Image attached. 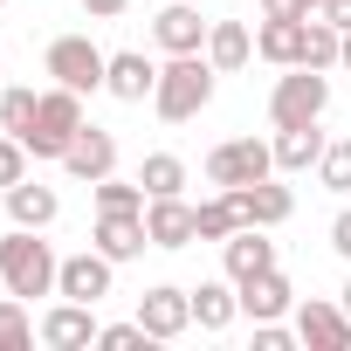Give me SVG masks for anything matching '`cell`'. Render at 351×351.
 I'll use <instances>...</instances> for the list:
<instances>
[{
    "label": "cell",
    "mask_w": 351,
    "mask_h": 351,
    "mask_svg": "<svg viewBox=\"0 0 351 351\" xmlns=\"http://www.w3.org/2000/svg\"><path fill=\"white\" fill-rule=\"evenodd\" d=\"M56 276H62V255L42 241V228H14L0 234V282H8L14 296H56Z\"/></svg>",
    "instance_id": "6da1fadb"
},
{
    "label": "cell",
    "mask_w": 351,
    "mask_h": 351,
    "mask_svg": "<svg viewBox=\"0 0 351 351\" xmlns=\"http://www.w3.org/2000/svg\"><path fill=\"white\" fill-rule=\"evenodd\" d=\"M214 62L207 56H172L165 69H158V90H152V110L165 117V124H193L207 104H214Z\"/></svg>",
    "instance_id": "7a4b0ae2"
},
{
    "label": "cell",
    "mask_w": 351,
    "mask_h": 351,
    "mask_svg": "<svg viewBox=\"0 0 351 351\" xmlns=\"http://www.w3.org/2000/svg\"><path fill=\"white\" fill-rule=\"evenodd\" d=\"M83 124H90V117H83V97L56 83V90H42V110H35V131H28L21 145H28L35 158H56V165H62V152L76 145V131H83Z\"/></svg>",
    "instance_id": "3957f363"
},
{
    "label": "cell",
    "mask_w": 351,
    "mask_h": 351,
    "mask_svg": "<svg viewBox=\"0 0 351 351\" xmlns=\"http://www.w3.org/2000/svg\"><path fill=\"white\" fill-rule=\"evenodd\" d=\"M42 69H49L62 90L97 97V90H104V76H110V56H104L90 35H56V42H49V56H42Z\"/></svg>",
    "instance_id": "277c9868"
},
{
    "label": "cell",
    "mask_w": 351,
    "mask_h": 351,
    "mask_svg": "<svg viewBox=\"0 0 351 351\" xmlns=\"http://www.w3.org/2000/svg\"><path fill=\"white\" fill-rule=\"evenodd\" d=\"M330 110V76L324 69H289L276 90H269V117H276V131H289V124H317Z\"/></svg>",
    "instance_id": "5b68a950"
},
{
    "label": "cell",
    "mask_w": 351,
    "mask_h": 351,
    "mask_svg": "<svg viewBox=\"0 0 351 351\" xmlns=\"http://www.w3.org/2000/svg\"><path fill=\"white\" fill-rule=\"evenodd\" d=\"M269 172H276V145H262V138H228V145L207 152V180L214 186H255Z\"/></svg>",
    "instance_id": "8992f818"
},
{
    "label": "cell",
    "mask_w": 351,
    "mask_h": 351,
    "mask_svg": "<svg viewBox=\"0 0 351 351\" xmlns=\"http://www.w3.org/2000/svg\"><path fill=\"white\" fill-rule=\"evenodd\" d=\"M207 14L200 8H186V0H165L158 8V21H152V42L165 49V56H207Z\"/></svg>",
    "instance_id": "52a82bcc"
},
{
    "label": "cell",
    "mask_w": 351,
    "mask_h": 351,
    "mask_svg": "<svg viewBox=\"0 0 351 351\" xmlns=\"http://www.w3.org/2000/svg\"><path fill=\"white\" fill-rule=\"evenodd\" d=\"M110 276L117 262L104 248H83V255H62V276H56V296H76V303H104L110 296Z\"/></svg>",
    "instance_id": "ba28073f"
},
{
    "label": "cell",
    "mask_w": 351,
    "mask_h": 351,
    "mask_svg": "<svg viewBox=\"0 0 351 351\" xmlns=\"http://www.w3.org/2000/svg\"><path fill=\"white\" fill-rule=\"evenodd\" d=\"M97 330H104V324H97V303H76V296H62V303L42 317V344H49V351H90Z\"/></svg>",
    "instance_id": "9c48e42d"
},
{
    "label": "cell",
    "mask_w": 351,
    "mask_h": 351,
    "mask_svg": "<svg viewBox=\"0 0 351 351\" xmlns=\"http://www.w3.org/2000/svg\"><path fill=\"white\" fill-rule=\"evenodd\" d=\"M145 234H152V248H193L200 241V207H186L180 193L145 200Z\"/></svg>",
    "instance_id": "30bf717a"
},
{
    "label": "cell",
    "mask_w": 351,
    "mask_h": 351,
    "mask_svg": "<svg viewBox=\"0 0 351 351\" xmlns=\"http://www.w3.org/2000/svg\"><path fill=\"white\" fill-rule=\"evenodd\" d=\"M138 324L165 344V337H180L186 324H193V289H172V282H158V289H145L138 296Z\"/></svg>",
    "instance_id": "8fae6325"
},
{
    "label": "cell",
    "mask_w": 351,
    "mask_h": 351,
    "mask_svg": "<svg viewBox=\"0 0 351 351\" xmlns=\"http://www.w3.org/2000/svg\"><path fill=\"white\" fill-rule=\"evenodd\" d=\"M296 337L317 344V351H344V344H351V310L310 296V303H296Z\"/></svg>",
    "instance_id": "7c38bea8"
},
{
    "label": "cell",
    "mask_w": 351,
    "mask_h": 351,
    "mask_svg": "<svg viewBox=\"0 0 351 351\" xmlns=\"http://www.w3.org/2000/svg\"><path fill=\"white\" fill-rule=\"evenodd\" d=\"M228 193H234V207H241L248 228H282V221L296 214V193L276 186V172H269V180H255V186H228Z\"/></svg>",
    "instance_id": "4fadbf2b"
},
{
    "label": "cell",
    "mask_w": 351,
    "mask_h": 351,
    "mask_svg": "<svg viewBox=\"0 0 351 351\" xmlns=\"http://www.w3.org/2000/svg\"><path fill=\"white\" fill-rule=\"evenodd\" d=\"M62 172H69V180H104V172H117V138L110 131H97V124H83L76 131V145L62 152Z\"/></svg>",
    "instance_id": "5bb4252c"
},
{
    "label": "cell",
    "mask_w": 351,
    "mask_h": 351,
    "mask_svg": "<svg viewBox=\"0 0 351 351\" xmlns=\"http://www.w3.org/2000/svg\"><path fill=\"white\" fill-rule=\"evenodd\" d=\"M104 90H110L117 104H145V97L158 90V62H152L145 49H117V56H110V76H104Z\"/></svg>",
    "instance_id": "9a60e30c"
},
{
    "label": "cell",
    "mask_w": 351,
    "mask_h": 351,
    "mask_svg": "<svg viewBox=\"0 0 351 351\" xmlns=\"http://www.w3.org/2000/svg\"><path fill=\"white\" fill-rule=\"evenodd\" d=\"M241 289V317H255V324H269V317H289L296 310V289H289V276L282 269H262V276H248V282H234Z\"/></svg>",
    "instance_id": "2e32d148"
},
{
    "label": "cell",
    "mask_w": 351,
    "mask_h": 351,
    "mask_svg": "<svg viewBox=\"0 0 351 351\" xmlns=\"http://www.w3.org/2000/svg\"><path fill=\"white\" fill-rule=\"evenodd\" d=\"M90 248H104L110 262H131V255H145V248H152V234H145V214H97V234H90Z\"/></svg>",
    "instance_id": "e0dca14e"
},
{
    "label": "cell",
    "mask_w": 351,
    "mask_h": 351,
    "mask_svg": "<svg viewBox=\"0 0 351 351\" xmlns=\"http://www.w3.org/2000/svg\"><path fill=\"white\" fill-rule=\"evenodd\" d=\"M221 255H228V282H248V276L276 269V241H269L262 228H234V234L221 241Z\"/></svg>",
    "instance_id": "ac0fdd59"
},
{
    "label": "cell",
    "mask_w": 351,
    "mask_h": 351,
    "mask_svg": "<svg viewBox=\"0 0 351 351\" xmlns=\"http://www.w3.org/2000/svg\"><path fill=\"white\" fill-rule=\"evenodd\" d=\"M324 131L317 124H289V131H276V172H317V158H324Z\"/></svg>",
    "instance_id": "d6986e66"
},
{
    "label": "cell",
    "mask_w": 351,
    "mask_h": 351,
    "mask_svg": "<svg viewBox=\"0 0 351 351\" xmlns=\"http://www.w3.org/2000/svg\"><path fill=\"white\" fill-rule=\"evenodd\" d=\"M8 214H14V228H56L62 200H56V186H35V180H14V186H8Z\"/></svg>",
    "instance_id": "ffe728a7"
},
{
    "label": "cell",
    "mask_w": 351,
    "mask_h": 351,
    "mask_svg": "<svg viewBox=\"0 0 351 351\" xmlns=\"http://www.w3.org/2000/svg\"><path fill=\"white\" fill-rule=\"evenodd\" d=\"M248 56H255V35H248V21H214L207 28V62L228 76V69H248Z\"/></svg>",
    "instance_id": "44dd1931"
},
{
    "label": "cell",
    "mask_w": 351,
    "mask_h": 351,
    "mask_svg": "<svg viewBox=\"0 0 351 351\" xmlns=\"http://www.w3.org/2000/svg\"><path fill=\"white\" fill-rule=\"evenodd\" d=\"M255 56L276 62V69H296V62H303V21H269V14H262V28H255Z\"/></svg>",
    "instance_id": "7402d4cb"
},
{
    "label": "cell",
    "mask_w": 351,
    "mask_h": 351,
    "mask_svg": "<svg viewBox=\"0 0 351 351\" xmlns=\"http://www.w3.org/2000/svg\"><path fill=\"white\" fill-rule=\"evenodd\" d=\"M241 317V289H228V282H200L193 289V324L200 330H228Z\"/></svg>",
    "instance_id": "603a6c76"
},
{
    "label": "cell",
    "mask_w": 351,
    "mask_h": 351,
    "mask_svg": "<svg viewBox=\"0 0 351 351\" xmlns=\"http://www.w3.org/2000/svg\"><path fill=\"white\" fill-rule=\"evenodd\" d=\"M344 28H330L324 14H303V69H337Z\"/></svg>",
    "instance_id": "cb8c5ba5"
},
{
    "label": "cell",
    "mask_w": 351,
    "mask_h": 351,
    "mask_svg": "<svg viewBox=\"0 0 351 351\" xmlns=\"http://www.w3.org/2000/svg\"><path fill=\"white\" fill-rule=\"evenodd\" d=\"M97 193V214H145V180H117V172H104V180L90 186Z\"/></svg>",
    "instance_id": "d4e9b609"
},
{
    "label": "cell",
    "mask_w": 351,
    "mask_h": 351,
    "mask_svg": "<svg viewBox=\"0 0 351 351\" xmlns=\"http://www.w3.org/2000/svg\"><path fill=\"white\" fill-rule=\"evenodd\" d=\"M138 180H145V193H152V200H165V193H180V186H186V158L152 152V158L138 165Z\"/></svg>",
    "instance_id": "484cf974"
},
{
    "label": "cell",
    "mask_w": 351,
    "mask_h": 351,
    "mask_svg": "<svg viewBox=\"0 0 351 351\" xmlns=\"http://www.w3.org/2000/svg\"><path fill=\"white\" fill-rule=\"evenodd\" d=\"M234 228H248V221H241V207H234L228 186H221L214 200H200V241H228Z\"/></svg>",
    "instance_id": "4316f807"
},
{
    "label": "cell",
    "mask_w": 351,
    "mask_h": 351,
    "mask_svg": "<svg viewBox=\"0 0 351 351\" xmlns=\"http://www.w3.org/2000/svg\"><path fill=\"white\" fill-rule=\"evenodd\" d=\"M35 344V324H28V296H0V351H28Z\"/></svg>",
    "instance_id": "83f0119b"
},
{
    "label": "cell",
    "mask_w": 351,
    "mask_h": 351,
    "mask_svg": "<svg viewBox=\"0 0 351 351\" xmlns=\"http://www.w3.org/2000/svg\"><path fill=\"white\" fill-rule=\"evenodd\" d=\"M35 110H42V97H35L28 83H14V90H0V131H14V138H28V131H35Z\"/></svg>",
    "instance_id": "f1b7e54d"
},
{
    "label": "cell",
    "mask_w": 351,
    "mask_h": 351,
    "mask_svg": "<svg viewBox=\"0 0 351 351\" xmlns=\"http://www.w3.org/2000/svg\"><path fill=\"white\" fill-rule=\"evenodd\" d=\"M317 186H324V193H351V138H330V145H324Z\"/></svg>",
    "instance_id": "f546056e"
},
{
    "label": "cell",
    "mask_w": 351,
    "mask_h": 351,
    "mask_svg": "<svg viewBox=\"0 0 351 351\" xmlns=\"http://www.w3.org/2000/svg\"><path fill=\"white\" fill-rule=\"evenodd\" d=\"M28 158H35V152H28L14 131H0V193H8L14 180H28Z\"/></svg>",
    "instance_id": "4dcf8cb0"
},
{
    "label": "cell",
    "mask_w": 351,
    "mask_h": 351,
    "mask_svg": "<svg viewBox=\"0 0 351 351\" xmlns=\"http://www.w3.org/2000/svg\"><path fill=\"white\" fill-rule=\"evenodd\" d=\"M97 344H104V351H145V344H158V337L131 317V324H104V330H97Z\"/></svg>",
    "instance_id": "1f68e13d"
},
{
    "label": "cell",
    "mask_w": 351,
    "mask_h": 351,
    "mask_svg": "<svg viewBox=\"0 0 351 351\" xmlns=\"http://www.w3.org/2000/svg\"><path fill=\"white\" fill-rule=\"evenodd\" d=\"M289 344H296V330H282V317L255 324V351H289Z\"/></svg>",
    "instance_id": "d6a6232c"
},
{
    "label": "cell",
    "mask_w": 351,
    "mask_h": 351,
    "mask_svg": "<svg viewBox=\"0 0 351 351\" xmlns=\"http://www.w3.org/2000/svg\"><path fill=\"white\" fill-rule=\"evenodd\" d=\"M262 14H269V21H303L310 8H303V0H262Z\"/></svg>",
    "instance_id": "836d02e7"
},
{
    "label": "cell",
    "mask_w": 351,
    "mask_h": 351,
    "mask_svg": "<svg viewBox=\"0 0 351 351\" xmlns=\"http://www.w3.org/2000/svg\"><path fill=\"white\" fill-rule=\"evenodd\" d=\"M330 248H337V255H344V262H351V207H344V214H337V221H330Z\"/></svg>",
    "instance_id": "e575fe53"
},
{
    "label": "cell",
    "mask_w": 351,
    "mask_h": 351,
    "mask_svg": "<svg viewBox=\"0 0 351 351\" xmlns=\"http://www.w3.org/2000/svg\"><path fill=\"white\" fill-rule=\"evenodd\" d=\"M124 8H131V0H83V14H90V21H117Z\"/></svg>",
    "instance_id": "d590c367"
},
{
    "label": "cell",
    "mask_w": 351,
    "mask_h": 351,
    "mask_svg": "<svg viewBox=\"0 0 351 351\" xmlns=\"http://www.w3.org/2000/svg\"><path fill=\"white\" fill-rule=\"evenodd\" d=\"M330 28H351V0H324V8H317Z\"/></svg>",
    "instance_id": "8d00e7d4"
},
{
    "label": "cell",
    "mask_w": 351,
    "mask_h": 351,
    "mask_svg": "<svg viewBox=\"0 0 351 351\" xmlns=\"http://www.w3.org/2000/svg\"><path fill=\"white\" fill-rule=\"evenodd\" d=\"M337 69H351V28H344V49H337Z\"/></svg>",
    "instance_id": "74e56055"
},
{
    "label": "cell",
    "mask_w": 351,
    "mask_h": 351,
    "mask_svg": "<svg viewBox=\"0 0 351 351\" xmlns=\"http://www.w3.org/2000/svg\"><path fill=\"white\" fill-rule=\"evenodd\" d=\"M337 296H344V310H351V276H344V289H337Z\"/></svg>",
    "instance_id": "f35d334b"
},
{
    "label": "cell",
    "mask_w": 351,
    "mask_h": 351,
    "mask_svg": "<svg viewBox=\"0 0 351 351\" xmlns=\"http://www.w3.org/2000/svg\"><path fill=\"white\" fill-rule=\"evenodd\" d=\"M303 8H310V14H317V8H324V0H303Z\"/></svg>",
    "instance_id": "ab89813d"
},
{
    "label": "cell",
    "mask_w": 351,
    "mask_h": 351,
    "mask_svg": "<svg viewBox=\"0 0 351 351\" xmlns=\"http://www.w3.org/2000/svg\"><path fill=\"white\" fill-rule=\"evenodd\" d=\"M0 8H8V0H0Z\"/></svg>",
    "instance_id": "60d3db41"
}]
</instances>
